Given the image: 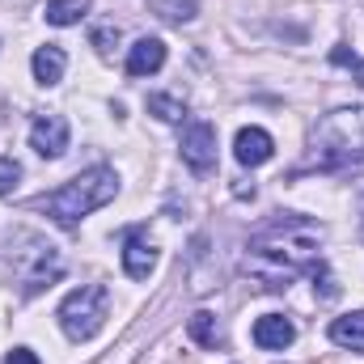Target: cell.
Returning a JSON list of instances; mask_svg holds the SVG:
<instances>
[{
	"instance_id": "cell-1",
	"label": "cell",
	"mask_w": 364,
	"mask_h": 364,
	"mask_svg": "<svg viewBox=\"0 0 364 364\" xmlns=\"http://www.w3.org/2000/svg\"><path fill=\"white\" fill-rule=\"evenodd\" d=\"M318 233L309 229V225H301V220H279L272 225L267 233H259L255 242H250V250H246V259H242V272L250 275L259 288H267V292H279V288H288L296 275H314V267H322V255H318Z\"/></svg>"
},
{
	"instance_id": "cell-2",
	"label": "cell",
	"mask_w": 364,
	"mask_h": 364,
	"mask_svg": "<svg viewBox=\"0 0 364 364\" xmlns=\"http://www.w3.org/2000/svg\"><path fill=\"white\" fill-rule=\"evenodd\" d=\"M309 166L318 170H348L364 166V106L331 110L309 136Z\"/></svg>"
},
{
	"instance_id": "cell-3",
	"label": "cell",
	"mask_w": 364,
	"mask_h": 364,
	"mask_svg": "<svg viewBox=\"0 0 364 364\" xmlns=\"http://www.w3.org/2000/svg\"><path fill=\"white\" fill-rule=\"evenodd\" d=\"M114 195H119V174H114L110 166H93L85 174H77L73 182H64L60 191L43 195L38 208H43L51 220H60V225H77V220H85L90 212L106 208Z\"/></svg>"
},
{
	"instance_id": "cell-4",
	"label": "cell",
	"mask_w": 364,
	"mask_h": 364,
	"mask_svg": "<svg viewBox=\"0 0 364 364\" xmlns=\"http://www.w3.org/2000/svg\"><path fill=\"white\" fill-rule=\"evenodd\" d=\"M9 267L21 279L26 292H43V288H51V279H60L64 259L47 237H38L30 229H17L13 242H9Z\"/></svg>"
},
{
	"instance_id": "cell-5",
	"label": "cell",
	"mask_w": 364,
	"mask_h": 364,
	"mask_svg": "<svg viewBox=\"0 0 364 364\" xmlns=\"http://www.w3.org/2000/svg\"><path fill=\"white\" fill-rule=\"evenodd\" d=\"M106 305H110L106 284H81V288H73V292L60 301L55 318H60L64 335L81 343V339H93V335L102 331V322H106Z\"/></svg>"
},
{
	"instance_id": "cell-6",
	"label": "cell",
	"mask_w": 364,
	"mask_h": 364,
	"mask_svg": "<svg viewBox=\"0 0 364 364\" xmlns=\"http://www.w3.org/2000/svg\"><path fill=\"white\" fill-rule=\"evenodd\" d=\"M178 149H182V161H186L195 174H212V170H216V127H212V123H203V119L186 123Z\"/></svg>"
},
{
	"instance_id": "cell-7",
	"label": "cell",
	"mask_w": 364,
	"mask_h": 364,
	"mask_svg": "<svg viewBox=\"0 0 364 364\" xmlns=\"http://www.w3.org/2000/svg\"><path fill=\"white\" fill-rule=\"evenodd\" d=\"M30 149L38 157H47V161L64 157V149H68V119L64 114H38L30 123Z\"/></svg>"
},
{
	"instance_id": "cell-8",
	"label": "cell",
	"mask_w": 364,
	"mask_h": 364,
	"mask_svg": "<svg viewBox=\"0 0 364 364\" xmlns=\"http://www.w3.org/2000/svg\"><path fill=\"white\" fill-rule=\"evenodd\" d=\"M153 267H157V246H153V237H149L144 229H132L127 242H123V272L132 275V279H149Z\"/></svg>"
},
{
	"instance_id": "cell-9",
	"label": "cell",
	"mask_w": 364,
	"mask_h": 364,
	"mask_svg": "<svg viewBox=\"0 0 364 364\" xmlns=\"http://www.w3.org/2000/svg\"><path fill=\"white\" fill-rule=\"evenodd\" d=\"M233 153H237V161H242V166H250V170L267 166V161L275 157L272 132H263V127H242V132H237V140H233Z\"/></svg>"
},
{
	"instance_id": "cell-10",
	"label": "cell",
	"mask_w": 364,
	"mask_h": 364,
	"mask_svg": "<svg viewBox=\"0 0 364 364\" xmlns=\"http://www.w3.org/2000/svg\"><path fill=\"white\" fill-rule=\"evenodd\" d=\"M292 339H296V326H292L284 314H263V318L255 322V343H259L263 352H284Z\"/></svg>"
},
{
	"instance_id": "cell-11",
	"label": "cell",
	"mask_w": 364,
	"mask_h": 364,
	"mask_svg": "<svg viewBox=\"0 0 364 364\" xmlns=\"http://www.w3.org/2000/svg\"><path fill=\"white\" fill-rule=\"evenodd\" d=\"M166 64V43L161 38H140L127 51V77H153Z\"/></svg>"
},
{
	"instance_id": "cell-12",
	"label": "cell",
	"mask_w": 364,
	"mask_h": 364,
	"mask_svg": "<svg viewBox=\"0 0 364 364\" xmlns=\"http://www.w3.org/2000/svg\"><path fill=\"white\" fill-rule=\"evenodd\" d=\"M30 68H34V81H38V85H60V81H64V68H68V55H64V47L47 43V47L34 51Z\"/></svg>"
},
{
	"instance_id": "cell-13",
	"label": "cell",
	"mask_w": 364,
	"mask_h": 364,
	"mask_svg": "<svg viewBox=\"0 0 364 364\" xmlns=\"http://www.w3.org/2000/svg\"><path fill=\"white\" fill-rule=\"evenodd\" d=\"M331 339L348 352H364V309L348 314V318H335L331 322Z\"/></svg>"
},
{
	"instance_id": "cell-14",
	"label": "cell",
	"mask_w": 364,
	"mask_h": 364,
	"mask_svg": "<svg viewBox=\"0 0 364 364\" xmlns=\"http://www.w3.org/2000/svg\"><path fill=\"white\" fill-rule=\"evenodd\" d=\"M93 0H47V9H43V17L51 21V26H77L85 13H90Z\"/></svg>"
},
{
	"instance_id": "cell-15",
	"label": "cell",
	"mask_w": 364,
	"mask_h": 364,
	"mask_svg": "<svg viewBox=\"0 0 364 364\" xmlns=\"http://www.w3.org/2000/svg\"><path fill=\"white\" fill-rule=\"evenodd\" d=\"M186 335H191L199 348H216V343H220V326H216V314H208V309L191 314V322H186Z\"/></svg>"
},
{
	"instance_id": "cell-16",
	"label": "cell",
	"mask_w": 364,
	"mask_h": 364,
	"mask_svg": "<svg viewBox=\"0 0 364 364\" xmlns=\"http://www.w3.org/2000/svg\"><path fill=\"white\" fill-rule=\"evenodd\" d=\"M153 13L161 17V21H195V13H199V0H153Z\"/></svg>"
},
{
	"instance_id": "cell-17",
	"label": "cell",
	"mask_w": 364,
	"mask_h": 364,
	"mask_svg": "<svg viewBox=\"0 0 364 364\" xmlns=\"http://www.w3.org/2000/svg\"><path fill=\"white\" fill-rule=\"evenodd\" d=\"M149 110H153L161 123H182V114H186V102H178L174 93H149Z\"/></svg>"
},
{
	"instance_id": "cell-18",
	"label": "cell",
	"mask_w": 364,
	"mask_h": 364,
	"mask_svg": "<svg viewBox=\"0 0 364 364\" xmlns=\"http://www.w3.org/2000/svg\"><path fill=\"white\" fill-rule=\"evenodd\" d=\"M331 64H339V68H348V73L356 77V85L364 90V60H360V55H352L348 47H335V51H331Z\"/></svg>"
},
{
	"instance_id": "cell-19",
	"label": "cell",
	"mask_w": 364,
	"mask_h": 364,
	"mask_svg": "<svg viewBox=\"0 0 364 364\" xmlns=\"http://www.w3.org/2000/svg\"><path fill=\"white\" fill-rule=\"evenodd\" d=\"M90 43L102 51V55H106V51L119 43V26H114V21H102V26H93V38H90Z\"/></svg>"
},
{
	"instance_id": "cell-20",
	"label": "cell",
	"mask_w": 364,
	"mask_h": 364,
	"mask_svg": "<svg viewBox=\"0 0 364 364\" xmlns=\"http://www.w3.org/2000/svg\"><path fill=\"white\" fill-rule=\"evenodd\" d=\"M17 178H21V166H17V161L4 153V157H0V195H13Z\"/></svg>"
},
{
	"instance_id": "cell-21",
	"label": "cell",
	"mask_w": 364,
	"mask_h": 364,
	"mask_svg": "<svg viewBox=\"0 0 364 364\" xmlns=\"http://www.w3.org/2000/svg\"><path fill=\"white\" fill-rule=\"evenodd\" d=\"M4 364H38V356H34L30 348H13V352L4 356Z\"/></svg>"
}]
</instances>
